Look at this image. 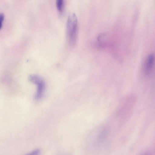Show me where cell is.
I'll list each match as a JSON object with an SVG mask.
<instances>
[{
  "instance_id": "3957f363",
  "label": "cell",
  "mask_w": 155,
  "mask_h": 155,
  "mask_svg": "<svg viewBox=\"0 0 155 155\" xmlns=\"http://www.w3.org/2000/svg\"><path fill=\"white\" fill-rule=\"evenodd\" d=\"M154 62V55L150 54L146 59L143 66V73L146 75L148 76L150 74L152 71Z\"/></svg>"
},
{
  "instance_id": "277c9868",
  "label": "cell",
  "mask_w": 155,
  "mask_h": 155,
  "mask_svg": "<svg viewBox=\"0 0 155 155\" xmlns=\"http://www.w3.org/2000/svg\"><path fill=\"white\" fill-rule=\"evenodd\" d=\"M56 3L57 9L59 12H61L64 6V0H56Z\"/></svg>"
},
{
  "instance_id": "8992f818",
  "label": "cell",
  "mask_w": 155,
  "mask_h": 155,
  "mask_svg": "<svg viewBox=\"0 0 155 155\" xmlns=\"http://www.w3.org/2000/svg\"><path fill=\"white\" fill-rule=\"evenodd\" d=\"M39 152V151L38 150H35L31 153L30 154H36Z\"/></svg>"
},
{
  "instance_id": "6da1fadb",
  "label": "cell",
  "mask_w": 155,
  "mask_h": 155,
  "mask_svg": "<svg viewBox=\"0 0 155 155\" xmlns=\"http://www.w3.org/2000/svg\"><path fill=\"white\" fill-rule=\"evenodd\" d=\"M78 20L74 13L68 16L67 23V33L69 44L71 46L75 44L78 33Z\"/></svg>"
},
{
  "instance_id": "5b68a950",
  "label": "cell",
  "mask_w": 155,
  "mask_h": 155,
  "mask_svg": "<svg viewBox=\"0 0 155 155\" xmlns=\"http://www.w3.org/2000/svg\"><path fill=\"white\" fill-rule=\"evenodd\" d=\"M4 19V15L2 13H0V29H1L3 22Z\"/></svg>"
},
{
  "instance_id": "7a4b0ae2",
  "label": "cell",
  "mask_w": 155,
  "mask_h": 155,
  "mask_svg": "<svg viewBox=\"0 0 155 155\" xmlns=\"http://www.w3.org/2000/svg\"><path fill=\"white\" fill-rule=\"evenodd\" d=\"M29 79L30 81L37 86V92L35 95V99L38 100L42 97L45 89V84L42 79L37 75H31Z\"/></svg>"
}]
</instances>
